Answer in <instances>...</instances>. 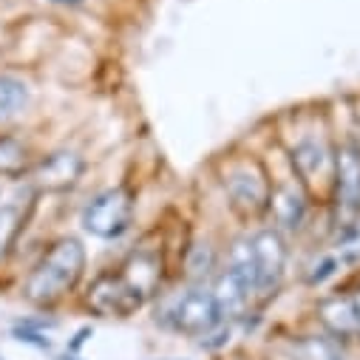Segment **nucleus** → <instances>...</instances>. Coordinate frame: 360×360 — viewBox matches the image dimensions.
<instances>
[{
  "instance_id": "393cba45",
  "label": "nucleus",
  "mask_w": 360,
  "mask_h": 360,
  "mask_svg": "<svg viewBox=\"0 0 360 360\" xmlns=\"http://www.w3.org/2000/svg\"><path fill=\"white\" fill-rule=\"evenodd\" d=\"M162 360H176V357H162Z\"/></svg>"
},
{
  "instance_id": "1a4fd4ad",
  "label": "nucleus",
  "mask_w": 360,
  "mask_h": 360,
  "mask_svg": "<svg viewBox=\"0 0 360 360\" xmlns=\"http://www.w3.org/2000/svg\"><path fill=\"white\" fill-rule=\"evenodd\" d=\"M312 196L307 188L292 176H273V188H269V202H266V219L269 227H276L284 236H298L307 230L309 216H312Z\"/></svg>"
},
{
  "instance_id": "4be33fe9",
  "label": "nucleus",
  "mask_w": 360,
  "mask_h": 360,
  "mask_svg": "<svg viewBox=\"0 0 360 360\" xmlns=\"http://www.w3.org/2000/svg\"><path fill=\"white\" fill-rule=\"evenodd\" d=\"M349 298H352V307H354V312H357V321H360V281L349 290Z\"/></svg>"
},
{
  "instance_id": "9b49d317",
  "label": "nucleus",
  "mask_w": 360,
  "mask_h": 360,
  "mask_svg": "<svg viewBox=\"0 0 360 360\" xmlns=\"http://www.w3.org/2000/svg\"><path fill=\"white\" fill-rule=\"evenodd\" d=\"M85 173V156L79 150H71V148H60L49 156H43L32 173L34 185L40 191H49V193H63V191H71L74 185H79V179Z\"/></svg>"
},
{
  "instance_id": "a211bd4d",
  "label": "nucleus",
  "mask_w": 360,
  "mask_h": 360,
  "mask_svg": "<svg viewBox=\"0 0 360 360\" xmlns=\"http://www.w3.org/2000/svg\"><path fill=\"white\" fill-rule=\"evenodd\" d=\"M20 221H23V216H20L18 207L0 205V261L9 255V250H12V244L20 233Z\"/></svg>"
},
{
  "instance_id": "9d476101",
  "label": "nucleus",
  "mask_w": 360,
  "mask_h": 360,
  "mask_svg": "<svg viewBox=\"0 0 360 360\" xmlns=\"http://www.w3.org/2000/svg\"><path fill=\"white\" fill-rule=\"evenodd\" d=\"M120 276L128 281V287L148 304L153 298H162L165 287V258L162 250L156 247H134L122 261H120Z\"/></svg>"
},
{
  "instance_id": "aec40b11",
  "label": "nucleus",
  "mask_w": 360,
  "mask_h": 360,
  "mask_svg": "<svg viewBox=\"0 0 360 360\" xmlns=\"http://www.w3.org/2000/svg\"><path fill=\"white\" fill-rule=\"evenodd\" d=\"M12 338L20 340V343H29V346H37V349H51V340L46 338V332H37V329H29V326H15L12 329Z\"/></svg>"
},
{
  "instance_id": "f257e3e1",
  "label": "nucleus",
  "mask_w": 360,
  "mask_h": 360,
  "mask_svg": "<svg viewBox=\"0 0 360 360\" xmlns=\"http://www.w3.org/2000/svg\"><path fill=\"white\" fill-rule=\"evenodd\" d=\"M335 128L323 114L298 122L292 142H287L290 170L307 188L312 202H329L335 176Z\"/></svg>"
},
{
  "instance_id": "412c9836",
  "label": "nucleus",
  "mask_w": 360,
  "mask_h": 360,
  "mask_svg": "<svg viewBox=\"0 0 360 360\" xmlns=\"http://www.w3.org/2000/svg\"><path fill=\"white\" fill-rule=\"evenodd\" d=\"M91 335H94V329H91V326L77 329V332H74V338L68 340V354H79V349L88 343V338H91Z\"/></svg>"
},
{
  "instance_id": "5701e85b",
  "label": "nucleus",
  "mask_w": 360,
  "mask_h": 360,
  "mask_svg": "<svg viewBox=\"0 0 360 360\" xmlns=\"http://www.w3.org/2000/svg\"><path fill=\"white\" fill-rule=\"evenodd\" d=\"M60 4H71V6H77V4H82V0H60Z\"/></svg>"
},
{
  "instance_id": "f03ea898",
  "label": "nucleus",
  "mask_w": 360,
  "mask_h": 360,
  "mask_svg": "<svg viewBox=\"0 0 360 360\" xmlns=\"http://www.w3.org/2000/svg\"><path fill=\"white\" fill-rule=\"evenodd\" d=\"M85 264H88V255H85V247L79 238H74V236L57 238L43 252V258L37 261V266L32 269L23 284L26 301H32L37 307H51V304L63 301L82 281Z\"/></svg>"
},
{
  "instance_id": "20e7f679",
  "label": "nucleus",
  "mask_w": 360,
  "mask_h": 360,
  "mask_svg": "<svg viewBox=\"0 0 360 360\" xmlns=\"http://www.w3.org/2000/svg\"><path fill=\"white\" fill-rule=\"evenodd\" d=\"M219 188L241 221H258L266 216L273 173L255 153H233L219 165Z\"/></svg>"
},
{
  "instance_id": "b1692460",
  "label": "nucleus",
  "mask_w": 360,
  "mask_h": 360,
  "mask_svg": "<svg viewBox=\"0 0 360 360\" xmlns=\"http://www.w3.org/2000/svg\"><path fill=\"white\" fill-rule=\"evenodd\" d=\"M63 360H79V357H77V354H65Z\"/></svg>"
},
{
  "instance_id": "4468645a",
  "label": "nucleus",
  "mask_w": 360,
  "mask_h": 360,
  "mask_svg": "<svg viewBox=\"0 0 360 360\" xmlns=\"http://www.w3.org/2000/svg\"><path fill=\"white\" fill-rule=\"evenodd\" d=\"M221 258H224V250L210 236H199V238L188 241V247L182 252L185 284H210L221 269Z\"/></svg>"
},
{
  "instance_id": "6ab92c4d",
  "label": "nucleus",
  "mask_w": 360,
  "mask_h": 360,
  "mask_svg": "<svg viewBox=\"0 0 360 360\" xmlns=\"http://www.w3.org/2000/svg\"><path fill=\"white\" fill-rule=\"evenodd\" d=\"M340 266H343V255H321V258L309 266L307 284H309V287H321V284H326Z\"/></svg>"
},
{
  "instance_id": "ddd939ff",
  "label": "nucleus",
  "mask_w": 360,
  "mask_h": 360,
  "mask_svg": "<svg viewBox=\"0 0 360 360\" xmlns=\"http://www.w3.org/2000/svg\"><path fill=\"white\" fill-rule=\"evenodd\" d=\"M210 292H213V301H216V309H219L221 321H241L252 312V304H255L252 290L224 266L210 281Z\"/></svg>"
},
{
  "instance_id": "39448f33",
  "label": "nucleus",
  "mask_w": 360,
  "mask_h": 360,
  "mask_svg": "<svg viewBox=\"0 0 360 360\" xmlns=\"http://www.w3.org/2000/svg\"><path fill=\"white\" fill-rule=\"evenodd\" d=\"M153 321L176 335L202 338L216 323H221V315L216 309L210 284H185L179 292L159 301Z\"/></svg>"
},
{
  "instance_id": "f8f14e48",
  "label": "nucleus",
  "mask_w": 360,
  "mask_h": 360,
  "mask_svg": "<svg viewBox=\"0 0 360 360\" xmlns=\"http://www.w3.org/2000/svg\"><path fill=\"white\" fill-rule=\"evenodd\" d=\"M315 321L321 323V332L343 340L346 346L352 340H360V321H357V312L352 307V298L349 292H332V295H323L318 304H315Z\"/></svg>"
},
{
  "instance_id": "dca6fc26",
  "label": "nucleus",
  "mask_w": 360,
  "mask_h": 360,
  "mask_svg": "<svg viewBox=\"0 0 360 360\" xmlns=\"http://www.w3.org/2000/svg\"><path fill=\"white\" fill-rule=\"evenodd\" d=\"M29 105V85L20 77L0 74V120L18 117Z\"/></svg>"
},
{
  "instance_id": "0eeeda50",
  "label": "nucleus",
  "mask_w": 360,
  "mask_h": 360,
  "mask_svg": "<svg viewBox=\"0 0 360 360\" xmlns=\"http://www.w3.org/2000/svg\"><path fill=\"white\" fill-rule=\"evenodd\" d=\"M82 307L105 321H125L134 318L145 301L128 287V281L120 276V269H100V273L85 284L82 292Z\"/></svg>"
},
{
  "instance_id": "7ed1b4c3",
  "label": "nucleus",
  "mask_w": 360,
  "mask_h": 360,
  "mask_svg": "<svg viewBox=\"0 0 360 360\" xmlns=\"http://www.w3.org/2000/svg\"><path fill=\"white\" fill-rule=\"evenodd\" d=\"M335 176H332V227L346 244L360 224V122L354 120L343 134H335Z\"/></svg>"
},
{
  "instance_id": "6e6552de",
  "label": "nucleus",
  "mask_w": 360,
  "mask_h": 360,
  "mask_svg": "<svg viewBox=\"0 0 360 360\" xmlns=\"http://www.w3.org/2000/svg\"><path fill=\"white\" fill-rule=\"evenodd\" d=\"M252 255H255V276H258V290H255V304L269 301L284 284L287 264H290V241L284 233L276 227H258L250 233Z\"/></svg>"
},
{
  "instance_id": "2eb2a0df",
  "label": "nucleus",
  "mask_w": 360,
  "mask_h": 360,
  "mask_svg": "<svg viewBox=\"0 0 360 360\" xmlns=\"http://www.w3.org/2000/svg\"><path fill=\"white\" fill-rule=\"evenodd\" d=\"M290 360H352L343 340L326 332H307L290 340Z\"/></svg>"
},
{
  "instance_id": "f3484780",
  "label": "nucleus",
  "mask_w": 360,
  "mask_h": 360,
  "mask_svg": "<svg viewBox=\"0 0 360 360\" xmlns=\"http://www.w3.org/2000/svg\"><path fill=\"white\" fill-rule=\"evenodd\" d=\"M29 165V150L15 136H0V176H20Z\"/></svg>"
},
{
  "instance_id": "423d86ee",
  "label": "nucleus",
  "mask_w": 360,
  "mask_h": 360,
  "mask_svg": "<svg viewBox=\"0 0 360 360\" xmlns=\"http://www.w3.org/2000/svg\"><path fill=\"white\" fill-rule=\"evenodd\" d=\"M136 216V196L128 185H114L88 199L82 207L79 224L88 236L100 241H120L131 227Z\"/></svg>"
}]
</instances>
